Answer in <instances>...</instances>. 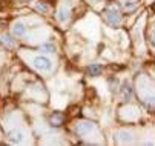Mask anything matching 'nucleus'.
Returning <instances> with one entry per match:
<instances>
[{
  "label": "nucleus",
  "mask_w": 155,
  "mask_h": 146,
  "mask_svg": "<svg viewBox=\"0 0 155 146\" xmlns=\"http://www.w3.org/2000/svg\"><path fill=\"white\" fill-rule=\"evenodd\" d=\"M21 138H23V134H21L20 131H12L9 134V141H12V143H20Z\"/></svg>",
  "instance_id": "obj_8"
},
{
  "label": "nucleus",
  "mask_w": 155,
  "mask_h": 146,
  "mask_svg": "<svg viewBox=\"0 0 155 146\" xmlns=\"http://www.w3.org/2000/svg\"><path fill=\"white\" fill-rule=\"evenodd\" d=\"M92 128H94V123H91V121H78L75 131H77L78 135H84V134L89 132Z\"/></svg>",
  "instance_id": "obj_3"
},
{
  "label": "nucleus",
  "mask_w": 155,
  "mask_h": 146,
  "mask_svg": "<svg viewBox=\"0 0 155 146\" xmlns=\"http://www.w3.org/2000/svg\"><path fill=\"white\" fill-rule=\"evenodd\" d=\"M34 66L40 71H49L52 68V63L48 57H43V55H37L34 58Z\"/></svg>",
  "instance_id": "obj_2"
},
{
  "label": "nucleus",
  "mask_w": 155,
  "mask_h": 146,
  "mask_svg": "<svg viewBox=\"0 0 155 146\" xmlns=\"http://www.w3.org/2000/svg\"><path fill=\"white\" fill-rule=\"evenodd\" d=\"M106 20H107V22L112 25V26L120 25V23H121V14H120V11H118L115 6L109 8V9L106 11Z\"/></svg>",
  "instance_id": "obj_1"
},
{
  "label": "nucleus",
  "mask_w": 155,
  "mask_h": 146,
  "mask_svg": "<svg viewBox=\"0 0 155 146\" xmlns=\"http://www.w3.org/2000/svg\"><path fill=\"white\" fill-rule=\"evenodd\" d=\"M101 71H103V68H101V65H91L89 68H87V74L89 75H100L101 74Z\"/></svg>",
  "instance_id": "obj_7"
},
{
  "label": "nucleus",
  "mask_w": 155,
  "mask_h": 146,
  "mask_svg": "<svg viewBox=\"0 0 155 146\" xmlns=\"http://www.w3.org/2000/svg\"><path fill=\"white\" fill-rule=\"evenodd\" d=\"M124 8L127 11H134L137 8V2H134V0H126V2H124Z\"/></svg>",
  "instance_id": "obj_12"
},
{
  "label": "nucleus",
  "mask_w": 155,
  "mask_h": 146,
  "mask_svg": "<svg viewBox=\"0 0 155 146\" xmlns=\"http://www.w3.org/2000/svg\"><path fill=\"white\" fill-rule=\"evenodd\" d=\"M2 40H3V43H5V45H8L9 48H12V46H14V38H12L11 35L5 34V35L2 37Z\"/></svg>",
  "instance_id": "obj_13"
},
{
  "label": "nucleus",
  "mask_w": 155,
  "mask_h": 146,
  "mask_svg": "<svg viewBox=\"0 0 155 146\" xmlns=\"http://www.w3.org/2000/svg\"><path fill=\"white\" fill-rule=\"evenodd\" d=\"M150 40H152L153 43H155V28H153V29L150 31Z\"/></svg>",
  "instance_id": "obj_16"
},
{
  "label": "nucleus",
  "mask_w": 155,
  "mask_h": 146,
  "mask_svg": "<svg viewBox=\"0 0 155 146\" xmlns=\"http://www.w3.org/2000/svg\"><path fill=\"white\" fill-rule=\"evenodd\" d=\"M35 9H37L38 12H43V14H48V12H49V6H48L46 3H41V2H37V3H35Z\"/></svg>",
  "instance_id": "obj_11"
},
{
  "label": "nucleus",
  "mask_w": 155,
  "mask_h": 146,
  "mask_svg": "<svg viewBox=\"0 0 155 146\" xmlns=\"http://www.w3.org/2000/svg\"><path fill=\"white\" fill-rule=\"evenodd\" d=\"M144 105L149 108V109H153L155 108V97H147L144 100Z\"/></svg>",
  "instance_id": "obj_14"
},
{
  "label": "nucleus",
  "mask_w": 155,
  "mask_h": 146,
  "mask_svg": "<svg viewBox=\"0 0 155 146\" xmlns=\"http://www.w3.org/2000/svg\"><path fill=\"white\" fill-rule=\"evenodd\" d=\"M25 32H26V26L21 23V22H17V23H14V26H12V34L15 35V37H21V35H25Z\"/></svg>",
  "instance_id": "obj_4"
},
{
  "label": "nucleus",
  "mask_w": 155,
  "mask_h": 146,
  "mask_svg": "<svg viewBox=\"0 0 155 146\" xmlns=\"http://www.w3.org/2000/svg\"><path fill=\"white\" fill-rule=\"evenodd\" d=\"M130 140H132L130 132H127V131H121V132H118V141H121V143H127V141H130Z\"/></svg>",
  "instance_id": "obj_10"
},
{
  "label": "nucleus",
  "mask_w": 155,
  "mask_h": 146,
  "mask_svg": "<svg viewBox=\"0 0 155 146\" xmlns=\"http://www.w3.org/2000/svg\"><path fill=\"white\" fill-rule=\"evenodd\" d=\"M69 14H71V11H69L68 8L61 6V8L57 11V18H58V22H66V20L69 18Z\"/></svg>",
  "instance_id": "obj_5"
},
{
  "label": "nucleus",
  "mask_w": 155,
  "mask_h": 146,
  "mask_svg": "<svg viewBox=\"0 0 155 146\" xmlns=\"http://www.w3.org/2000/svg\"><path fill=\"white\" fill-rule=\"evenodd\" d=\"M40 51H41V52H54V46H52V45H49V43H46V45H41Z\"/></svg>",
  "instance_id": "obj_15"
},
{
  "label": "nucleus",
  "mask_w": 155,
  "mask_h": 146,
  "mask_svg": "<svg viewBox=\"0 0 155 146\" xmlns=\"http://www.w3.org/2000/svg\"><path fill=\"white\" fill-rule=\"evenodd\" d=\"M63 120H64V115L63 114H58V112L51 117V123L54 124V126H60V124L63 123Z\"/></svg>",
  "instance_id": "obj_9"
},
{
  "label": "nucleus",
  "mask_w": 155,
  "mask_h": 146,
  "mask_svg": "<svg viewBox=\"0 0 155 146\" xmlns=\"http://www.w3.org/2000/svg\"><path fill=\"white\" fill-rule=\"evenodd\" d=\"M121 95L124 100H130L132 97V88L129 83H123V86H121Z\"/></svg>",
  "instance_id": "obj_6"
}]
</instances>
